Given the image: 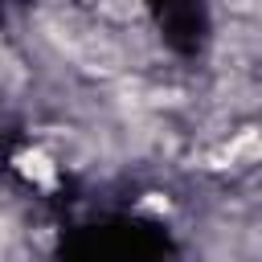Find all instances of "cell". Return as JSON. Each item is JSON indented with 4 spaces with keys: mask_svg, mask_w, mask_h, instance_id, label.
Here are the masks:
<instances>
[{
    "mask_svg": "<svg viewBox=\"0 0 262 262\" xmlns=\"http://www.w3.org/2000/svg\"><path fill=\"white\" fill-rule=\"evenodd\" d=\"M16 168L29 176V180H37V184H53V176H57V168H53V160L45 156V151H20L16 156Z\"/></svg>",
    "mask_w": 262,
    "mask_h": 262,
    "instance_id": "cell-1",
    "label": "cell"
}]
</instances>
